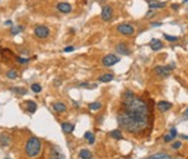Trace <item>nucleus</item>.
Here are the masks:
<instances>
[{"label":"nucleus","mask_w":188,"mask_h":159,"mask_svg":"<svg viewBox=\"0 0 188 159\" xmlns=\"http://www.w3.org/2000/svg\"><path fill=\"white\" fill-rule=\"evenodd\" d=\"M79 87H80V88H88V87H89V83H80Z\"/></svg>","instance_id":"34"},{"label":"nucleus","mask_w":188,"mask_h":159,"mask_svg":"<svg viewBox=\"0 0 188 159\" xmlns=\"http://www.w3.org/2000/svg\"><path fill=\"white\" fill-rule=\"evenodd\" d=\"M88 108H89L90 110H99V109L102 108V103H99V102L90 103V104L88 105Z\"/></svg>","instance_id":"22"},{"label":"nucleus","mask_w":188,"mask_h":159,"mask_svg":"<svg viewBox=\"0 0 188 159\" xmlns=\"http://www.w3.org/2000/svg\"><path fill=\"white\" fill-rule=\"evenodd\" d=\"M166 3H156V2H149V8L151 9H157V8H164Z\"/></svg>","instance_id":"23"},{"label":"nucleus","mask_w":188,"mask_h":159,"mask_svg":"<svg viewBox=\"0 0 188 159\" xmlns=\"http://www.w3.org/2000/svg\"><path fill=\"white\" fill-rule=\"evenodd\" d=\"M172 139H173V138H172V137H171V135H169V134H168V135H166V137H164V142H167V143H168V142H171V140H172Z\"/></svg>","instance_id":"35"},{"label":"nucleus","mask_w":188,"mask_h":159,"mask_svg":"<svg viewBox=\"0 0 188 159\" xmlns=\"http://www.w3.org/2000/svg\"><path fill=\"white\" fill-rule=\"evenodd\" d=\"M164 38L167 39L168 42H177L178 38L177 36H173V35H168V34H164Z\"/></svg>","instance_id":"29"},{"label":"nucleus","mask_w":188,"mask_h":159,"mask_svg":"<svg viewBox=\"0 0 188 159\" xmlns=\"http://www.w3.org/2000/svg\"><path fill=\"white\" fill-rule=\"evenodd\" d=\"M10 143V137L8 134H2L0 135V144L2 145H8Z\"/></svg>","instance_id":"21"},{"label":"nucleus","mask_w":188,"mask_h":159,"mask_svg":"<svg viewBox=\"0 0 188 159\" xmlns=\"http://www.w3.org/2000/svg\"><path fill=\"white\" fill-rule=\"evenodd\" d=\"M11 24H13V23H11L10 20H6V21H5V25H11Z\"/></svg>","instance_id":"38"},{"label":"nucleus","mask_w":188,"mask_h":159,"mask_svg":"<svg viewBox=\"0 0 188 159\" xmlns=\"http://www.w3.org/2000/svg\"><path fill=\"white\" fill-rule=\"evenodd\" d=\"M29 60H30V59H28V58L17 57V61H18V63H20V64H28V63H29Z\"/></svg>","instance_id":"28"},{"label":"nucleus","mask_w":188,"mask_h":159,"mask_svg":"<svg viewBox=\"0 0 188 159\" xmlns=\"http://www.w3.org/2000/svg\"><path fill=\"white\" fill-rule=\"evenodd\" d=\"M11 90L15 91V93H18V94H21V95H24L25 93H26V90H25L24 88H11Z\"/></svg>","instance_id":"27"},{"label":"nucleus","mask_w":188,"mask_h":159,"mask_svg":"<svg viewBox=\"0 0 188 159\" xmlns=\"http://www.w3.org/2000/svg\"><path fill=\"white\" fill-rule=\"evenodd\" d=\"M62 129L64 133H72L73 129H74V125L70 124V123H63L62 124Z\"/></svg>","instance_id":"19"},{"label":"nucleus","mask_w":188,"mask_h":159,"mask_svg":"<svg viewBox=\"0 0 188 159\" xmlns=\"http://www.w3.org/2000/svg\"><path fill=\"white\" fill-rule=\"evenodd\" d=\"M109 135H111L113 139H117V140H120V139L123 138L122 131H120L119 129H114V130H112L111 133H109Z\"/></svg>","instance_id":"15"},{"label":"nucleus","mask_w":188,"mask_h":159,"mask_svg":"<svg viewBox=\"0 0 188 159\" xmlns=\"http://www.w3.org/2000/svg\"><path fill=\"white\" fill-rule=\"evenodd\" d=\"M23 31V26H15V28L11 29V34H18V33H21Z\"/></svg>","instance_id":"30"},{"label":"nucleus","mask_w":188,"mask_h":159,"mask_svg":"<svg viewBox=\"0 0 188 159\" xmlns=\"http://www.w3.org/2000/svg\"><path fill=\"white\" fill-rule=\"evenodd\" d=\"M149 110L145 102L138 97L129 104L123 105V110L118 114V123L123 129L138 134L148 125Z\"/></svg>","instance_id":"1"},{"label":"nucleus","mask_w":188,"mask_h":159,"mask_svg":"<svg viewBox=\"0 0 188 159\" xmlns=\"http://www.w3.org/2000/svg\"><path fill=\"white\" fill-rule=\"evenodd\" d=\"M26 108H28V110L30 113H34L36 110V104H35V102H33V100L26 102Z\"/></svg>","instance_id":"20"},{"label":"nucleus","mask_w":188,"mask_h":159,"mask_svg":"<svg viewBox=\"0 0 188 159\" xmlns=\"http://www.w3.org/2000/svg\"><path fill=\"white\" fill-rule=\"evenodd\" d=\"M57 9H58V11L63 13V14H69V13H72V10H73L72 5L68 4V3H59L57 5Z\"/></svg>","instance_id":"9"},{"label":"nucleus","mask_w":188,"mask_h":159,"mask_svg":"<svg viewBox=\"0 0 188 159\" xmlns=\"http://www.w3.org/2000/svg\"><path fill=\"white\" fill-rule=\"evenodd\" d=\"M184 114H186V115H188V109L186 110V113H184Z\"/></svg>","instance_id":"39"},{"label":"nucleus","mask_w":188,"mask_h":159,"mask_svg":"<svg viewBox=\"0 0 188 159\" xmlns=\"http://www.w3.org/2000/svg\"><path fill=\"white\" fill-rule=\"evenodd\" d=\"M40 150H42V142L40 139H38L36 137H32L26 140L25 143V153L28 157L34 158L36 155H39Z\"/></svg>","instance_id":"2"},{"label":"nucleus","mask_w":188,"mask_h":159,"mask_svg":"<svg viewBox=\"0 0 188 159\" xmlns=\"http://www.w3.org/2000/svg\"><path fill=\"white\" fill-rule=\"evenodd\" d=\"M6 76H8L9 79H17V78H18V73H17L15 70H9V72L6 73Z\"/></svg>","instance_id":"26"},{"label":"nucleus","mask_w":188,"mask_h":159,"mask_svg":"<svg viewBox=\"0 0 188 159\" xmlns=\"http://www.w3.org/2000/svg\"><path fill=\"white\" fill-rule=\"evenodd\" d=\"M30 89H32L34 93H40V91H42V85L38 84V83H34V84L30 87Z\"/></svg>","instance_id":"25"},{"label":"nucleus","mask_w":188,"mask_h":159,"mask_svg":"<svg viewBox=\"0 0 188 159\" xmlns=\"http://www.w3.org/2000/svg\"><path fill=\"white\" fill-rule=\"evenodd\" d=\"M120 59L117 57V55H114V54H108V55H105L104 58H103V64L105 65V67H112V65H114V64H117L118 61H119Z\"/></svg>","instance_id":"5"},{"label":"nucleus","mask_w":188,"mask_h":159,"mask_svg":"<svg viewBox=\"0 0 188 159\" xmlns=\"http://www.w3.org/2000/svg\"><path fill=\"white\" fill-rule=\"evenodd\" d=\"M34 34L39 39H45L49 35V29H48V26H45V25H38L36 28L34 29Z\"/></svg>","instance_id":"3"},{"label":"nucleus","mask_w":188,"mask_h":159,"mask_svg":"<svg viewBox=\"0 0 188 159\" xmlns=\"http://www.w3.org/2000/svg\"><path fill=\"white\" fill-rule=\"evenodd\" d=\"M177 159H178V158H177Z\"/></svg>","instance_id":"42"},{"label":"nucleus","mask_w":188,"mask_h":159,"mask_svg":"<svg viewBox=\"0 0 188 159\" xmlns=\"http://www.w3.org/2000/svg\"><path fill=\"white\" fill-rule=\"evenodd\" d=\"M172 138H174V137H176L177 135V130H176V128H172L171 129V134H169Z\"/></svg>","instance_id":"33"},{"label":"nucleus","mask_w":188,"mask_h":159,"mask_svg":"<svg viewBox=\"0 0 188 159\" xmlns=\"http://www.w3.org/2000/svg\"><path fill=\"white\" fill-rule=\"evenodd\" d=\"M5 159H9V158H5Z\"/></svg>","instance_id":"41"},{"label":"nucleus","mask_w":188,"mask_h":159,"mask_svg":"<svg viewBox=\"0 0 188 159\" xmlns=\"http://www.w3.org/2000/svg\"><path fill=\"white\" fill-rule=\"evenodd\" d=\"M149 45H151V49L157 51V50H160L163 48V43L159 40V39H152V40L149 42Z\"/></svg>","instance_id":"13"},{"label":"nucleus","mask_w":188,"mask_h":159,"mask_svg":"<svg viewBox=\"0 0 188 159\" xmlns=\"http://www.w3.org/2000/svg\"><path fill=\"white\" fill-rule=\"evenodd\" d=\"M152 26H160V23H152Z\"/></svg>","instance_id":"36"},{"label":"nucleus","mask_w":188,"mask_h":159,"mask_svg":"<svg viewBox=\"0 0 188 159\" xmlns=\"http://www.w3.org/2000/svg\"><path fill=\"white\" fill-rule=\"evenodd\" d=\"M178 6H179L178 4H173V5H172V8H173V9H176V10H177V8H178Z\"/></svg>","instance_id":"37"},{"label":"nucleus","mask_w":188,"mask_h":159,"mask_svg":"<svg viewBox=\"0 0 188 159\" xmlns=\"http://www.w3.org/2000/svg\"><path fill=\"white\" fill-rule=\"evenodd\" d=\"M183 138H184V139H188V137H187V135H183Z\"/></svg>","instance_id":"40"},{"label":"nucleus","mask_w":188,"mask_h":159,"mask_svg":"<svg viewBox=\"0 0 188 159\" xmlns=\"http://www.w3.org/2000/svg\"><path fill=\"white\" fill-rule=\"evenodd\" d=\"M181 142H176V143H173V145H172V148L173 149H178V148H181Z\"/></svg>","instance_id":"32"},{"label":"nucleus","mask_w":188,"mask_h":159,"mask_svg":"<svg viewBox=\"0 0 188 159\" xmlns=\"http://www.w3.org/2000/svg\"><path fill=\"white\" fill-rule=\"evenodd\" d=\"M115 50H117V53H119L120 55H129L130 54V49H129V46L126 43H119V44H117Z\"/></svg>","instance_id":"8"},{"label":"nucleus","mask_w":188,"mask_h":159,"mask_svg":"<svg viewBox=\"0 0 188 159\" xmlns=\"http://www.w3.org/2000/svg\"><path fill=\"white\" fill-rule=\"evenodd\" d=\"M92 153L88 149H82L79 152V158L80 159H92Z\"/></svg>","instance_id":"16"},{"label":"nucleus","mask_w":188,"mask_h":159,"mask_svg":"<svg viewBox=\"0 0 188 159\" xmlns=\"http://www.w3.org/2000/svg\"><path fill=\"white\" fill-rule=\"evenodd\" d=\"M50 159H65V155L59 148H53L50 149Z\"/></svg>","instance_id":"11"},{"label":"nucleus","mask_w":188,"mask_h":159,"mask_svg":"<svg viewBox=\"0 0 188 159\" xmlns=\"http://www.w3.org/2000/svg\"><path fill=\"white\" fill-rule=\"evenodd\" d=\"M157 108L159 112H167L172 108V104L169 102H164V100H160L158 104H157Z\"/></svg>","instance_id":"12"},{"label":"nucleus","mask_w":188,"mask_h":159,"mask_svg":"<svg viewBox=\"0 0 188 159\" xmlns=\"http://www.w3.org/2000/svg\"><path fill=\"white\" fill-rule=\"evenodd\" d=\"M154 72H156L157 75L162 76V78H166L171 73V67H162V65H158V67L154 68Z\"/></svg>","instance_id":"7"},{"label":"nucleus","mask_w":188,"mask_h":159,"mask_svg":"<svg viewBox=\"0 0 188 159\" xmlns=\"http://www.w3.org/2000/svg\"><path fill=\"white\" fill-rule=\"evenodd\" d=\"M118 31L120 34H123V35H133L136 30H134V26L133 25L124 23V24L118 25Z\"/></svg>","instance_id":"4"},{"label":"nucleus","mask_w":188,"mask_h":159,"mask_svg":"<svg viewBox=\"0 0 188 159\" xmlns=\"http://www.w3.org/2000/svg\"><path fill=\"white\" fill-rule=\"evenodd\" d=\"M148 159H172V158H171V155H168L166 153H158V154L151 155Z\"/></svg>","instance_id":"18"},{"label":"nucleus","mask_w":188,"mask_h":159,"mask_svg":"<svg viewBox=\"0 0 188 159\" xmlns=\"http://www.w3.org/2000/svg\"><path fill=\"white\" fill-rule=\"evenodd\" d=\"M134 98H136V95H134V93L130 91V90H127L124 94H123V98H122V105H127L129 104Z\"/></svg>","instance_id":"10"},{"label":"nucleus","mask_w":188,"mask_h":159,"mask_svg":"<svg viewBox=\"0 0 188 159\" xmlns=\"http://www.w3.org/2000/svg\"><path fill=\"white\" fill-rule=\"evenodd\" d=\"M114 79V75L113 74H104L102 76H99V82L102 83H109Z\"/></svg>","instance_id":"17"},{"label":"nucleus","mask_w":188,"mask_h":159,"mask_svg":"<svg viewBox=\"0 0 188 159\" xmlns=\"http://www.w3.org/2000/svg\"><path fill=\"white\" fill-rule=\"evenodd\" d=\"M84 138L87 139V142H88V143H90V144H93V143H94V134L92 133V131H87V133L84 134Z\"/></svg>","instance_id":"24"},{"label":"nucleus","mask_w":188,"mask_h":159,"mask_svg":"<svg viewBox=\"0 0 188 159\" xmlns=\"http://www.w3.org/2000/svg\"><path fill=\"white\" fill-rule=\"evenodd\" d=\"M113 18V9L109 5H104L102 9V19L104 21H109Z\"/></svg>","instance_id":"6"},{"label":"nucleus","mask_w":188,"mask_h":159,"mask_svg":"<svg viewBox=\"0 0 188 159\" xmlns=\"http://www.w3.org/2000/svg\"><path fill=\"white\" fill-rule=\"evenodd\" d=\"M53 109H54L57 113H64V112H66V105L62 102H57V103L53 104Z\"/></svg>","instance_id":"14"},{"label":"nucleus","mask_w":188,"mask_h":159,"mask_svg":"<svg viewBox=\"0 0 188 159\" xmlns=\"http://www.w3.org/2000/svg\"><path fill=\"white\" fill-rule=\"evenodd\" d=\"M74 49H75V48L70 45V46H66V48H64V50H63V51H64V53H70V51H74Z\"/></svg>","instance_id":"31"}]
</instances>
